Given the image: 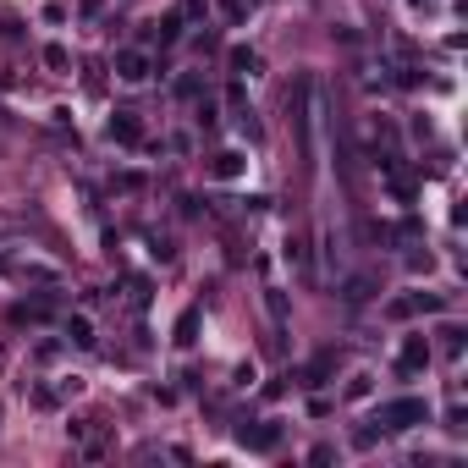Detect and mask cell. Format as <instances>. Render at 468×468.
I'll use <instances>...</instances> for the list:
<instances>
[{
    "label": "cell",
    "mask_w": 468,
    "mask_h": 468,
    "mask_svg": "<svg viewBox=\"0 0 468 468\" xmlns=\"http://www.w3.org/2000/svg\"><path fill=\"white\" fill-rule=\"evenodd\" d=\"M425 363H430V341L425 336H408L403 353H397V369H403V375H419Z\"/></svg>",
    "instance_id": "cell-2"
},
{
    "label": "cell",
    "mask_w": 468,
    "mask_h": 468,
    "mask_svg": "<svg viewBox=\"0 0 468 468\" xmlns=\"http://www.w3.org/2000/svg\"><path fill=\"white\" fill-rule=\"evenodd\" d=\"M425 419H430V403H425V397H397V403L381 408V425L385 430H419Z\"/></svg>",
    "instance_id": "cell-1"
},
{
    "label": "cell",
    "mask_w": 468,
    "mask_h": 468,
    "mask_svg": "<svg viewBox=\"0 0 468 468\" xmlns=\"http://www.w3.org/2000/svg\"><path fill=\"white\" fill-rule=\"evenodd\" d=\"M281 441V425L270 419V425H259V430H243V447H254V452H270Z\"/></svg>",
    "instance_id": "cell-4"
},
{
    "label": "cell",
    "mask_w": 468,
    "mask_h": 468,
    "mask_svg": "<svg viewBox=\"0 0 468 468\" xmlns=\"http://www.w3.org/2000/svg\"><path fill=\"white\" fill-rule=\"evenodd\" d=\"M369 391H375V375H369V369H358V375L347 381V403H363Z\"/></svg>",
    "instance_id": "cell-7"
},
{
    "label": "cell",
    "mask_w": 468,
    "mask_h": 468,
    "mask_svg": "<svg viewBox=\"0 0 468 468\" xmlns=\"http://www.w3.org/2000/svg\"><path fill=\"white\" fill-rule=\"evenodd\" d=\"M66 331H72V341H83V347L94 341V331H88V319H83V314H78V319H66Z\"/></svg>",
    "instance_id": "cell-9"
},
{
    "label": "cell",
    "mask_w": 468,
    "mask_h": 468,
    "mask_svg": "<svg viewBox=\"0 0 468 468\" xmlns=\"http://www.w3.org/2000/svg\"><path fill=\"white\" fill-rule=\"evenodd\" d=\"M341 298H347V303H363V298H369V281H347V292H341Z\"/></svg>",
    "instance_id": "cell-10"
},
{
    "label": "cell",
    "mask_w": 468,
    "mask_h": 468,
    "mask_svg": "<svg viewBox=\"0 0 468 468\" xmlns=\"http://www.w3.org/2000/svg\"><path fill=\"white\" fill-rule=\"evenodd\" d=\"M110 138H116V144H138V138H144L138 116H110Z\"/></svg>",
    "instance_id": "cell-5"
},
{
    "label": "cell",
    "mask_w": 468,
    "mask_h": 468,
    "mask_svg": "<svg viewBox=\"0 0 468 468\" xmlns=\"http://www.w3.org/2000/svg\"><path fill=\"white\" fill-rule=\"evenodd\" d=\"M265 303H270V314H276V319H287V298H281L276 287H270V298H265Z\"/></svg>",
    "instance_id": "cell-12"
},
{
    "label": "cell",
    "mask_w": 468,
    "mask_h": 468,
    "mask_svg": "<svg viewBox=\"0 0 468 468\" xmlns=\"http://www.w3.org/2000/svg\"><path fill=\"white\" fill-rule=\"evenodd\" d=\"M232 66H237V72H254V50H243V44H237V50H232Z\"/></svg>",
    "instance_id": "cell-11"
},
{
    "label": "cell",
    "mask_w": 468,
    "mask_h": 468,
    "mask_svg": "<svg viewBox=\"0 0 468 468\" xmlns=\"http://www.w3.org/2000/svg\"><path fill=\"white\" fill-rule=\"evenodd\" d=\"M210 176H220V182H232V176H243V154H215Z\"/></svg>",
    "instance_id": "cell-6"
},
{
    "label": "cell",
    "mask_w": 468,
    "mask_h": 468,
    "mask_svg": "<svg viewBox=\"0 0 468 468\" xmlns=\"http://www.w3.org/2000/svg\"><path fill=\"white\" fill-rule=\"evenodd\" d=\"M193 331H198V309H188V314L176 319V341L188 347V341H193Z\"/></svg>",
    "instance_id": "cell-8"
},
{
    "label": "cell",
    "mask_w": 468,
    "mask_h": 468,
    "mask_svg": "<svg viewBox=\"0 0 468 468\" xmlns=\"http://www.w3.org/2000/svg\"><path fill=\"white\" fill-rule=\"evenodd\" d=\"M116 72H122L127 83H144V78H149V61H144L138 50H122V55H116Z\"/></svg>",
    "instance_id": "cell-3"
}]
</instances>
